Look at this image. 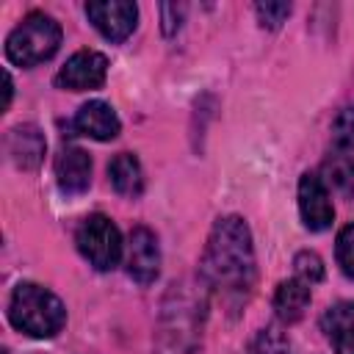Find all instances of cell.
<instances>
[{
    "label": "cell",
    "mask_w": 354,
    "mask_h": 354,
    "mask_svg": "<svg viewBox=\"0 0 354 354\" xmlns=\"http://www.w3.org/2000/svg\"><path fill=\"white\" fill-rule=\"evenodd\" d=\"M199 279L205 288L224 296H246L254 285V246L252 232L241 216L216 218L202 260Z\"/></svg>",
    "instance_id": "cell-1"
},
{
    "label": "cell",
    "mask_w": 354,
    "mask_h": 354,
    "mask_svg": "<svg viewBox=\"0 0 354 354\" xmlns=\"http://www.w3.org/2000/svg\"><path fill=\"white\" fill-rule=\"evenodd\" d=\"M205 296L188 282H174L163 299L155 332V354H202Z\"/></svg>",
    "instance_id": "cell-2"
},
{
    "label": "cell",
    "mask_w": 354,
    "mask_h": 354,
    "mask_svg": "<svg viewBox=\"0 0 354 354\" xmlns=\"http://www.w3.org/2000/svg\"><path fill=\"white\" fill-rule=\"evenodd\" d=\"M8 321L30 337H55L66 324V307L53 290L36 282H19L8 299Z\"/></svg>",
    "instance_id": "cell-3"
},
{
    "label": "cell",
    "mask_w": 354,
    "mask_h": 354,
    "mask_svg": "<svg viewBox=\"0 0 354 354\" xmlns=\"http://www.w3.org/2000/svg\"><path fill=\"white\" fill-rule=\"evenodd\" d=\"M61 47V25L44 14L30 11L6 39V58L17 66H36L50 61Z\"/></svg>",
    "instance_id": "cell-4"
},
{
    "label": "cell",
    "mask_w": 354,
    "mask_h": 354,
    "mask_svg": "<svg viewBox=\"0 0 354 354\" xmlns=\"http://www.w3.org/2000/svg\"><path fill=\"white\" fill-rule=\"evenodd\" d=\"M75 246L88 260V266H94L97 271H111L124 252L116 224L102 213H91L77 224Z\"/></svg>",
    "instance_id": "cell-5"
},
{
    "label": "cell",
    "mask_w": 354,
    "mask_h": 354,
    "mask_svg": "<svg viewBox=\"0 0 354 354\" xmlns=\"http://www.w3.org/2000/svg\"><path fill=\"white\" fill-rule=\"evenodd\" d=\"M108 58L97 50H77L55 75V86L66 91H91L105 83Z\"/></svg>",
    "instance_id": "cell-6"
},
{
    "label": "cell",
    "mask_w": 354,
    "mask_h": 354,
    "mask_svg": "<svg viewBox=\"0 0 354 354\" xmlns=\"http://www.w3.org/2000/svg\"><path fill=\"white\" fill-rule=\"evenodd\" d=\"M124 266L130 279H136L138 285H149L155 282L158 271H160V249H158V238L149 227H133L127 235V246H124Z\"/></svg>",
    "instance_id": "cell-7"
},
{
    "label": "cell",
    "mask_w": 354,
    "mask_h": 354,
    "mask_svg": "<svg viewBox=\"0 0 354 354\" xmlns=\"http://www.w3.org/2000/svg\"><path fill=\"white\" fill-rule=\"evenodd\" d=\"M86 17L108 41H124L136 30L138 8L130 0H94L86 3Z\"/></svg>",
    "instance_id": "cell-8"
},
{
    "label": "cell",
    "mask_w": 354,
    "mask_h": 354,
    "mask_svg": "<svg viewBox=\"0 0 354 354\" xmlns=\"http://www.w3.org/2000/svg\"><path fill=\"white\" fill-rule=\"evenodd\" d=\"M299 213L310 232H324L335 221V207L326 183L318 174H301L299 180Z\"/></svg>",
    "instance_id": "cell-9"
},
{
    "label": "cell",
    "mask_w": 354,
    "mask_h": 354,
    "mask_svg": "<svg viewBox=\"0 0 354 354\" xmlns=\"http://www.w3.org/2000/svg\"><path fill=\"white\" fill-rule=\"evenodd\" d=\"M6 152L17 169H22V171L39 169L44 160V152H47L44 133L36 124H17L6 133Z\"/></svg>",
    "instance_id": "cell-10"
},
{
    "label": "cell",
    "mask_w": 354,
    "mask_h": 354,
    "mask_svg": "<svg viewBox=\"0 0 354 354\" xmlns=\"http://www.w3.org/2000/svg\"><path fill=\"white\" fill-rule=\"evenodd\" d=\"M72 124H75V130L80 136H88L94 141H111L122 130L116 111L102 100H88L86 105H80V111L75 113Z\"/></svg>",
    "instance_id": "cell-11"
},
{
    "label": "cell",
    "mask_w": 354,
    "mask_h": 354,
    "mask_svg": "<svg viewBox=\"0 0 354 354\" xmlns=\"http://www.w3.org/2000/svg\"><path fill=\"white\" fill-rule=\"evenodd\" d=\"M55 177L64 194H83L91 183V158L80 147H64L55 158Z\"/></svg>",
    "instance_id": "cell-12"
},
{
    "label": "cell",
    "mask_w": 354,
    "mask_h": 354,
    "mask_svg": "<svg viewBox=\"0 0 354 354\" xmlns=\"http://www.w3.org/2000/svg\"><path fill=\"white\" fill-rule=\"evenodd\" d=\"M321 329L335 354H354V301H337L324 310Z\"/></svg>",
    "instance_id": "cell-13"
},
{
    "label": "cell",
    "mask_w": 354,
    "mask_h": 354,
    "mask_svg": "<svg viewBox=\"0 0 354 354\" xmlns=\"http://www.w3.org/2000/svg\"><path fill=\"white\" fill-rule=\"evenodd\" d=\"M310 307V285L301 282L299 277L293 279H282L277 285V293H274V310H277V318L285 321V324H293L304 315V310Z\"/></svg>",
    "instance_id": "cell-14"
},
{
    "label": "cell",
    "mask_w": 354,
    "mask_h": 354,
    "mask_svg": "<svg viewBox=\"0 0 354 354\" xmlns=\"http://www.w3.org/2000/svg\"><path fill=\"white\" fill-rule=\"evenodd\" d=\"M108 180H111L116 194L130 196V199L144 191V171H141V163L133 152L113 155V160L108 163Z\"/></svg>",
    "instance_id": "cell-15"
},
{
    "label": "cell",
    "mask_w": 354,
    "mask_h": 354,
    "mask_svg": "<svg viewBox=\"0 0 354 354\" xmlns=\"http://www.w3.org/2000/svg\"><path fill=\"white\" fill-rule=\"evenodd\" d=\"M324 174L329 185H335L340 194H354V158L351 155H329L324 163Z\"/></svg>",
    "instance_id": "cell-16"
},
{
    "label": "cell",
    "mask_w": 354,
    "mask_h": 354,
    "mask_svg": "<svg viewBox=\"0 0 354 354\" xmlns=\"http://www.w3.org/2000/svg\"><path fill=\"white\" fill-rule=\"evenodd\" d=\"M332 149L354 158V105L343 108L332 122Z\"/></svg>",
    "instance_id": "cell-17"
},
{
    "label": "cell",
    "mask_w": 354,
    "mask_h": 354,
    "mask_svg": "<svg viewBox=\"0 0 354 354\" xmlns=\"http://www.w3.org/2000/svg\"><path fill=\"white\" fill-rule=\"evenodd\" d=\"M293 268H296V277L307 285H315L324 279V260L315 252H299L293 257Z\"/></svg>",
    "instance_id": "cell-18"
},
{
    "label": "cell",
    "mask_w": 354,
    "mask_h": 354,
    "mask_svg": "<svg viewBox=\"0 0 354 354\" xmlns=\"http://www.w3.org/2000/svg\"><path fill=\"white\" fill-rule=\"evenodd\" d=\"M335 254H337V263H340L343 274L354 279V224H348V227H343L337 232Z\"/></svg>",
    "instance_id": "cell-19"
},
{
    "label": "cell",
    "mask_w": 354,
    "mask_h": 354,
    "mask_svg": "<svg viewBox=\"0 0 354 354\" xmlns=\"http://www.w3.org/2000/svg\"><path fill=\"white\" fill-rule=\"evenodd\" d=\"M254 14H257V19H260L263 28L277 30L290 17V3H257L254 6Z\"/></svg>",
    "instance_id": "cell-20"
},
{
    "label": "cell",
    "mask_w": 354,
    "mask_h": 354,
    "mask_svg": "<svg viewBox=\"0 0 354 354\" xmlns=\"http://www.w3.org/2000/svg\"><path fill=\"white\" fill-rule=\"evenodd\" d=\"M183 14H185V6H183V3H163V6H160L163 33H166V36L177 33V28L183 25Z\"/></svg>",
    "instance_id": "cell-21"
},
{
    "label": "cell",
    "mask_w": 354,
    "mask_h": 354,
    "mask_svg": "<svg viewBox=\"0 0 354 354\" xmlns=\"http://www.w3.org/2000/svg\"><path fill=\"white\" fill-rule=\"evenodd\" d=\"M282 348H285V340L279 337L277 329H263L260 337H257V343H254V351L257 354H277Z\"/></svg>",
    "instance_id": "cell-22"
},
{
    "label": "cell",
    "mask_w": 354,
    "mask_h": 354,
    "mask_svg": "<svg viewBox=\"0 0 354 354\" xmlns=\"http://www.w3.org/2000/svg\"><path fill=\"white\" fill-rule=\"evenodd\" d=\"M11 94H14V83H11V75L6 72V100H3V108H8V102H11Z\"/></svg>",
    "instance_id": "cell-23"
},
{
    "label": "cell",
    "mask_w": 354,
    "mask_h": 354,
    "mask_svg": "<svg viewBox=\"0 0 354 354\" xmlns=\"http://www.w3.org/2000/svg\"><path fill=\"white\" fill-rule=\"evenodd\" d=\"M3 354H8V351H3Z\"/></svg>",
    "instance_id": "cell-24"
}]
</instances>
